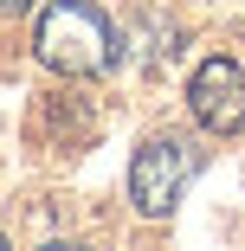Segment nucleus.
<instances>
[{
  "mask_svg": "<svg viewBox=\"0 0 245 251\" xmlns=\"http://www.w3.org/2000/svg\"><path fill=\"white\" fill-rule=\"evenodd\" d=\"M0 245H7V238H0Z\"/></svg>",
  "mask_w": 245,
  "mask_h": 251,
  "instance_id": "obj_5",
  "label": "nucleus"
},
{
  "mask_svg": "<svg viewBox=\"0 0 245 251\" xmlns=\"http://www.w3.org/2000/svg\"><path fill=\"white\" fill-rule=\"evenodd\" d=\"M187 110L207 135H239L245 129V71L232 58H200L187 77Z\"/></svg>",
  "mask_w": 245,
  "mask_h": 251,
  "instance_id": "obj_3",
  "label": "nucleus"
},
{
  "mask_svg": "<svg viewBox=\"0 0 245 251\" xmlns=\"http://www.w3.org/2000/svg\"><path fill=\"white\" fill-rule=\"evenodd\" d=\"M39 65H52L58 77H104L116 65V26L104 20L97 0H52V7L39 13Z\"/></svg>",
  "mask_w": 245,
  "mask_h": 251,
  "instance_id": "obj_1",
  "label": "nucleus"
},
{
  "mask_svg": "<svg viewBox=\"0 0 245 251\" xmlns=\"http://www.w3.org/2000/svg\"><path fill=\"white\" fill-rule=\"evenodd\" d=\"M193 174H200V148H193L187 135H149L136 148V161H129V200H136V213L142 219H168L181 206V193H187Z\"/></svg>",
  "mask_w": 245,
  "mask_h": 251,
  "instance_id": "obj_2",
  "label": "nucleus"
},
{
  "mask_svg": "<svg viewBox=\"0 0 245 251\" xmlns=\"http://www.w3.org/2000/svg\"><path fill=\"white\" fill-rule=\"evenodd\" d=\"M0 13H13V20H20V13H32V0H0Z\"/></svg>",
  "mask_w": 245,
  "mask_h": 251,
  "instance_id": "obj_4",
  "label": "nucleus"
}]
</instances>
